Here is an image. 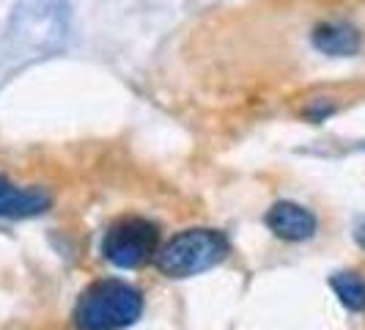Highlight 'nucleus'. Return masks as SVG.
Here are the masks:
<instances>
[{"mask_svg": "<svg viewBox=\"0 0 365 330\" xmlns=\"http://www.w3.org/2000/svg\"><path fill=\"white\" fill-rule=\"evenodd\" d=\"M143 316V292L121 278H99L74 303L77 330H124Z\"/></svg>", "mask_w": 365, "mask_h": 330, "instance_id": "f257e3e1", "label": "nucleus"}, {"mask_svg": "<svg viewBox=\"0 0 365 330\" xmlns=\"http://www.w3.org/2000/svg\"><path fill=\"white\" fill-rule=\"evenodd\" d=\"M231 254V239L217 229H184L179 234L163 242L154 267L168 278H192L201 275L212 267H217L220 261H225Z\"/></svg>", "mask_w": 365, "mask_h": 330, "instance_id": "f03ea898", "label": "nucleus"}, {"mask_svg": "<svg viewBox=\"0 0 365 330\" xmlns=\"http://www.w3.org/2000/svg\"><path fill=\"white\" fill-rule=\"evenodd\" d=\"M160 226L140 215L113 220L102 237V256L118 270H138L154 261L160 251Z\"/></svg>", "mask_w": 365, "mask_h": 330, "instance_id": "7ed1b4c3", "label": "nucleus"}, {"mask_svg": "<svg viewBox=\"0 0 365 330\" xmlns=\"http://www.w3.org/2000/svg\"><path fill=\"white\" fill-rule=\"evenodd\" d=\"M267 229L272 231L277 239H286V242H305L316 234L319 229V220L311 209H305L302 204L297 201H277L267 209L264 215Z\"/></svg>", "mask_w": 365, "mask_h": 330, "instance_id": "20e7f679", "label": "nucleus"}, {"mask_svg": "<svg viewBox=\"0 0 365 330\" xmlns=\"http://www.w3.org/2000/svg\"><path fill=\"white\" fill-rule=\"evenodd\" d=\"M53 206V196L41 187H17L0 174V218L25 220L44 215Z\"/></svg>", "mask_w": 365, "mask_h": 330, "instance_id": "39448f33", "label": "nucleus"}, {"mask_svg": "<svg viewBox=\"0 0 365 330\" xmlns=\"http://www.w3.org/2000/svg\"><path fill=\"white\" fill-rule=\"evenodd\" d=\"M363 39L357 34L354 25L349 22H322L313 28V47L324 55H338L346 58L360 50Z\"/></svg>", "mask_w": 365, "mask_h": 330, "instance_id": "423d86ee", "label": "nucleus"}, {"mask_svg": "<svg viewBox=\"0 0 365 330\" xmlns=\"http://www.w3.org/2000/svg\"><path fill=\"white\" fill-rule=\"evenodd\" d=\"M329 289L346 311H365V278L360 273H335L329 278Z\"/></svg>", "mask_w": 365, "mask_h": 330, "instance_id": "0eeeda50", "label": "nucleus"}, {"mask_svg": "<svg viewBox=\"0 0 365 330\" xmlns=\"http://www.w3.org/2000/svg\"><path fill=\"white\" fill-rule=\"evenodd\" d=\"M354 237H357V242H360V245L365 248V223L360 226V229H357V231H354Z\"/></svg>", "mask_w": 365, "mask_h": 330, "instance_id": "6e6552de", "label": "nucleus"}]
</instances>
